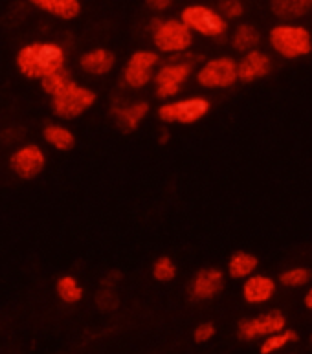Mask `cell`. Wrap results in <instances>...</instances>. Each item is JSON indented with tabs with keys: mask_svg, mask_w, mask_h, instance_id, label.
<instances>
[{
	"mask_svg": "<svg viewBox=\"0 0 312 354\" xmlns=\"http://www.w3.org/2000/svg\"><path fill=\"white\" fill-rule=\"evenodd\" d=\"M303 303H305V307H307L309 310H312V286L307 290L305 297H303Z\"/></svg>",
	"mask_w": 312,
	"mask_h": 354,
	"instance_id": "30",
	"label": "cell"
},
{
	"mask_svg": "<svg viewBox=\"0 0 312 354\" xmlns=\"http://www.w3.org/2000/svg\"><path fill=\"white\" fill-rule=\"evenodd\" d=\"M98 103V94L90 86L72 80L57 94L50 97V111L59 122H74L85 116Z\"/></svg>",
	"mask_w": 312,
	"mask_h": 354,
	"instance_id": "4",
	"label": "cell"
},
{
	"mask_svg": "<svg viewBox=\"0 0 312 354\" xmlns=\"http://www.w3.org/2000/svg\"><path fill=\"white\" fill-rule=\"evenodd\" d=\"M176 274H178V268H176L175 261L167 255H160L151 265V275L158 283H173L176 279Z\"/></svg>",
	"mask_w": 312,
	"mask_h": 354,
	"instance_id": "25",
	"label": "cell"
},
{
	"mask_svg": "<svg viewBox=\"0 0 312 354\" xmlns=\"http://www.w3.org/2000/svg\"><path fill=\"white\" fill-rule=\"evenodd\" d=\"M311 342H312V334H311Z\"/></svg>",
	"mask_w": 312,
	"mask_h": 354,
	"instance_id": "32",
	"label": "cell"
},
{
	"mask_svg": "<svg viewBox=\"0 0 312 354\" xmlns=\"http://www.w3.org/2000/svg\"><path fill=\"white\" fill-rule=\"evenodd\" d=\"M312 279V272L307 266H294L285 272H281L279 283L285 288H302V286L309 285Z\"/></svg>",
	"mask_w": 312,
	"mask_h": 354,
	"instance_id": "26",
	"label": "cell"
},
{
	"mask_svg": "<svg viewBox=\"0 0 312 354\" xmlns=\"http://www.w3.org/2000/svg\"><path fill=\"white\" fill-rule=\"evenodd\" d=\"M286 327V317L281 310H268L259 316L246 317L237 323V336L241 342H254L279 333Z\"/></svg>",
	"mask_w": 312,
	"mask_h": 354,
	"instance_id": "11",
	"label": "cell"
},
{
	"mask_svg": "<svg viewBox=\"0 0 312 354\" xmlns=\"http://www.w3.org/2000/svg\"><path fill=\"white\" fill-rule=\"evenodd\" d=\"M72 80H74V77H72V72H70L66 66H63V68L55 70L52 74L44 75L43 80L39 81V85H41V90H43L48 97H52L53 94H57L59 90L68 85Z\"/></svg>",
	"mask_w": 312,
	"mask_h": 354,
	"instance_id": "24",
	"label": "cell"
},
{
	"mask_svg": "<svg viewBox=\"0 0 312 354\" xmlns=\"http://www.w3.org/2000/svg\"><path fill=\"white\" fill-rule=\"evenodd\" d=\"M272 57L259 48H254L250 52H244L243 57L237 61V77L241 83H254V81L265 80L272 72Z\"/></svg>",
	"mask_w": 312,
	"mask_h": 354,
	"instance_id": "14",
	"label": "cell"
},
{
	"mask_svg": "<svg viewBox=\"0 0 312 354\" xmlns=\"http://www.w3.org/2000/svg\"><path fill=\"white\" fill-rule=\"evenodd\" d=\"M243 281L241 292H243V299L248 305H265L275 296V290H277V283L274 281V277L265 274L254 272Z\"/></svg>",
	"mask_w": 312,
	"mask_h": 354,
	"instance_id": "16",
	"label": "cell"
},
{
	"mask_svg": "<svg viewBox=\"0 0 312 354\" xmlns=\"http://www.w3.org/2000/svg\"><path fill=\"white\" fill-rule=\"evenodd\" d=\"M226 277L223 270L215 266L201 268L190 283V297L193 301H212L224 290Z\"/></svg>",
	"mask_w": 312,
	"mask_h": 354,
	"instance_id": "12",
	"label": "cell"
},
{
	"mask_svg": "<svg viewBox=\"0 0 312 354\" xmlns=\"http://www.w3.org/2000/svg\"><path fill=\"white\" fill-rule=\"evenodd\" d=\"M270 11L283 22L303 19L312 11V0H270Z\"/></svg>",
	"mask_w": 312,
	"mask_h": 354,
	"instance_id": "19",
	"label": "cell"
},
{
	"mask_svg": "<svg viewBox=\"0 0 312 354\" xmlns=\"http://www.w3.org/2000/svg\"><path fill=\"white\" fill-rule=\"evenodd\" d=\"M151 112V105L145 100H133L125 103H114L111 106L112 122L116 123V127L125 134H131L140 129L145 118Z\"/></svg>",
	"mask_w": 312,
	"mask_h": 354,
	"instance_id": "13",
	"label": "cell"
},
{
	"mask_svg": "<svg viewBox=\"0 0 312 354\" xmlns=\"http://www.w3.org/2000/svg\"><path fill=\"white\" fill-rule=\"evenodd\" d=\"M230 43H232V48L235 52H250V50H254V48H257L261 44V33L254 24L241 22L232 32Z\"/></svg>",
	"mask_w": 312,
	"mask_h": 354,
	"instance_id": "21",
	"label": "cell"
},
{
	"mask_svg": "<svg viewBox=\"0 0 312 354\" xmlns=\"http://www.w3.org/2000/svg\"><path fill=\"white\" fill-rule=\"evenodd\" d=\"M160 63H162V55L156 50L142 48L133 52L122 68L123 86L133 92H140L149 85H153L154 74Z\"/></svg>",
	"mask_w": 312,
	"mask_h": 354,
	"instance_id": "8",
	"label": "cell"
},
{
	"mask_svg": "<svg viewBox=\"0 0 312 354\" xmlns=\"http://www.w3.org/2000/svg\"><path fill=\"white\" fill-rule=\"evenodd\" d=\"M257 266H259V259H257L254 254L239 250V252L232 254V257L228 259L226 272L232 279L243 281L246 279L248 275L254 274L255 270H257Z\"/></svg>",
	"mask_w": 312,
	"mask_h": 354,
	"instance_id": "20",
	"label": "cell"
},
{
	"mask_svg": "<svg viewBox=\"0 0 312 354\" xmlns=\"http://www.w3.org/2000/svg\"><path fill=\"white\" fill-rule=\"evenodd\" d=\"M300 336H297L296 330H291V328H283L279 333H274L266 336L263 339V344L259 347V353L261 354H272V353H277V351L285 349L288 345L296 344Z\"/></svg>",
	"mask_w": 312,
	"mask_h": 354,
	"instance_id": "23",
	"label": "cell"
},
{
	"mask_svg": "<svg viewBox=\"0 0 312 354\" xmlns=\"http://www.w3.org/2000/svg\"><path fill=\"white\" fill-rule=\"evenodd\" d=\"M55 294H57L59 301L64 303V305H77L85 297L83 285L72 274H64L59 277L57 283H55Z\"/></svg>",
	"mask_w": 312,
	"mask_h": 354,
	"instance_id": "22",
	"label": "cell"
},
{
	"mask_svg": "<svg viewBox=\"0 0 312 354\" xmlns=\"http://www.w3.org/2000/svg\"><path fill=\"white\" fill-rule=\"evenodd\" d=\"M149 37L153 50L164 57L185 55L195 43V35L180 17H154L149 24Z\"/></svg>",
	"mask_w": 312,
	"mask_h": 354,
	"instance_id": "2",
	"label": "cell"
},
{
	"mask_svg": "<svg viewBox=\"0 0 312 354\" xmlns=\"http://www.w3.org/2000/svg\"><path fill=\"white\" fill-rule=\"evenodd\" d=\"M180 21L190 28L193 35L212 39V41L224 39L230 30V22L219 13L217 8L201 2L184 6L180 11Z\"/></svg>",
	"mask_w": 312,
	"mask_h": 354,
	"instance_id": "5",
	"label": "cell"
},
{
	"mask_svg": "<svg viewBox=\"0 0 312 354\" xmlns=\"http://www.w3.org/2000/svg\"><path fill=\"white\" fill-rule=\"evenodd\" d=\"M196 85L204 90H226L232 88L239 81L237 61L230 55L206 59L204 63L195 68Z\"/></svg>",
	"mask_w": 312,
	"mask_h": 354,
	"instance_id": "9",
	"label": "cell"
},
{
	"mask_svg": "<svg viewBox=\"0 0 312 354\" xmlns=\"http://www.w3.org/2000/svg\"><path fill=\"white\" fill-rule=\"evenodd\" d=\"M173 4H175V0H145V6L156 15L167 13L173 8Z\"/></svg>",
	"mask_w": 312,
	"mask_h": 354,
	"instance_id": "29",
	"label": "cell"
},
{
	"mask_svg": "<svg viewBox=\"0 0 312 354\" xmlns=\"http://www.w3.org/2000/svg\"><path fill=\"white\" fill-rule=\"evenodd\" d=\"M268 44L283 59L307 57L312 52V35L305 26L279 22L270 28Z\"/></svg>",
	"mask_w": 312,
	"mask_h": 354,
	"instance_id": "7",
	"label": "cell"
},
{
	"mask_svg": "<svg viewBox=\"0 0 312 354\" xmlns=\"http://www.w3.org/2000/svg\"><path fill=\"white\" fill-rule=\"evenodd\" d=\"M35 10L43 11L46 15L70 22L81 15V0H26Z\"/></svg>",
	"mask_w": 312,
	"mask_h": 354,
	"instance_id": "17",
	"label": "cell"
},
{
	"mask_svg": "<svg viewBox=\"0 0 312 354\" xmlns=\"http://www.w3.org/2000/svg\"><path fill=\"white\" fill-rule=\"evenodd\" d=\"M212 101L204 95H185L162 101L158 106V120L165 125H195L210 114Z\"/></svg>",
	"mask_w": 312,
	"mask_h": 354,
	"instance_id": "6",
	"label": "cell"
},
{
	"mask_svg": "<svg viewBox=\"0 0 312 354\" xmlns=\"http://www.w3.org/2000/svg\"><path fill=\"white\" fill-rule=\"evenodd\" d=\"M195 61L190 57V53L162 61L153 80L154 95L160 101L173 100L180 95V92L187 85V81L195 74Z\"/></svg>",
	"mask_w": 312,
	"mask_h": 354,
	"instance_id": "3",
	"label": "cell"
},
{
	"mask_svg": "<svg viewBox=\"0 0 312 354\" xmlns=\"http://www.w3.org/2000/svg\"><path fill=\"white\" fill-rule=\"evenodd\" d=\"M63 66H66V50L55 41H33L15 53L17 72L30 81H41Z\"/></svg>",
	"mask_w": 312,
	"mask_h": 354,
	"instance_id": "1",
	"label": "cell"
},
{
	"mask_svg": "<svg viewBox=\"0 0 312 354\" xmlns=\"http://www.w3.org/2000/svg\"><path fill=\"white\" fill-rule=\"evenodd\" d=\"M215 334H217V328H215L212 322H202L193 330V342L199 345L208 344V342H212L215 338Z\"/></svg>",
	"mask_w": 312,
	"mask_h": 354,
	"instance_id": "28",
	"label": "cell"
},
{
	"mask_svg": "<svg viewBox=\"0 0 312 354\" xmlns=\"http://www.w3.org/2000/svg\"><path fill=\"white\" fill-rule=\"evenodd\" d=\"M167 142H169V133L165 131V134H162V136H160V143H167Z\"/></svg>",
	"mask_w": 312,
	"mask_h": 354,
	"instance_id": "31",
	"label": "cell"
},
{
	"mask_svg": "<svg viewBox=\"0 0 312 354\" xmlns=\"http://www.w3.org/2000/svg\"><path fill=\"white\" fill-rule=\"evenodd\" d=\"M311 13H312V11H311Z\"/></svg>",
	"mask_w": 312,
	"mask_h": 354,
	"instance_id": "33",
	"label": "cell"
},
{
	"mask_svg": "<svg viewBox=\"0 0 312 354\" xmlns=\"http://www.w3.org/2000/svg\"><path fill=\"white\" fill-rule=\"evenodd\" d=\"M80 70L89 77L101 80L114 72L116 68V55L109 48H92L80 55Z\"/></svg>",
	"mask_w": 312,
	"mask_h": 354,
	"instance_id": "15",
	"label": "cell"
},
{
	"mask_svg": "<svg viewBox=\"0 0 312 354\" xmlns=\"http://www.w3.org/2000/svg\"><path fill=\"white\" fill-rule=\"evenodd\" d=\"M43 140L48 147L59 153H68L75 147L74 131L63 122H52L43 127Z\"/></svg>",
	"mask_w": 312,
	"mask_h": 354,
	"instance_id": "18",
	"label": "cell"
},
{
	"mask_svg": "<svg viewBox=\"0 0 312 354\" xmlns=\"http://www.w3.org/2000/svg\"><path fill=\"white\" fill-rule=\"evenodd\" d=\"M217 11L228 22L239 21L244 15V2L243 0H219Z\"/></svg>",
	"mask_w": 312,
	"mask_h": 354,
	"instance_id": "27",
	"label": "cell"
},
{
	"mask_svg": "<svg viewBox=\"0 0 312 354\" xmlns=\"http://www.w3.org/2000/svg\"><path fill=\"white\" fill-rule=\"evenodd\" d=\"M11 173L21 180H35L46 169V153L37 143H24L10 156Z\"/></svg>",
	"mask_w": 312,
	"mask_h": 354,
	"instance_id": "10",
	"label": "cell"
}]
</instances>
